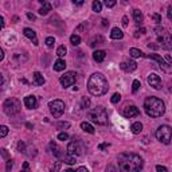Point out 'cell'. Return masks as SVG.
<instances>
[{"mask_svg":"<svg viewBox=\"0 0 172 172\" xmlns=\"http://www.w3.org/2000/svg\"><path fill=\"white\" fill-rule=\"evenodd\" d=\"M144 166L142 157L136 153H121L118 156L120 172H140Z\"/></svg>","mask_w":172,"mask_h":172,"instance_id":"6da1fadb","label":"cell"},{"mask_svg":"<svg viewBox=\"0 0 172 172\" xmlns=\"http://www.w3.org/2000/svg\"><path fill=\"white\" fill-rule=\"evenodd\" d=\"M108 89L109 86L105 75H102L101 73H94V74L90 75L89 81H87V90L93 96H104Z\"/></svg>","mask_w":172,"mask_h":172,"instance_id":"7a4b0ae2","label":"cell"},{"mask_svg":"<svg viewBox=\"0 0 172 172\" xmlns=\"http://www.w3.org/2000/svg\"><path fill=\"white\" fill-rule=\"evenodd\" d=\"M144 109H145V113L149 117H153V118L162 117L166 113V105L157 97H148L144 101Z\"/></svg>","mask_w":172,"mask_h":172,"instance_id":"3957f363","label":"cell"},{"mask_svg":"<svg viewBox=\"0 0 172 172\" xmlns=\"http://www.w3.org/2000/svg\"><path fill=\"white\" fill-rule=\"evenodd\" d=\"M87 118L97 125H106L108 124V112L104 106H97L87 112Z\"/></svg>","mask_w":172,"mask_h":172,"instance_id":"277c9868","label":"cell"},{"mask_svg":"<svg viewBox=\"0 0 172 172\" xmlns=\"http://www.w3.org/2000/svg\"><path fill=\"white\" fill-rule=\"evenodd\" d=\"M20 108H22V104L16 98H7L4 101V104H3V110L8 116L18 114L20 112Z\"/></svg>","mask_w":172,"mask_h":172,"instance_id":"5b68a950","label":"cell"},{"mask_svg":"<svg viewBox=\"0 0 172 172\" xmlns=\"http://www.w3.org/2000/svg\"><path fill=\"white\" fill-rule=\"evenodd\" d=\"M83 151H85V145H83V142L79 140V138H75V136H74L73 140L69 142V145H67V155L81 156V155H83Z\"/></svg>","mask_w":172,"mask_h":172,"instance_id":"8992f818","label":"cell"},{"mask_svg":"<svg viewBox=\"0 0 172 172\" xmlns=\"http://www.w3.org/2000/svg\"><path fill=\"white\" fill-rule=\"evenodd\" d=\"M156 138L159 140L162 144H170L172 140V129L168 125H162L157 128L156 130Z\"/></svg>","mask_w":172,"mask_h":172,"instance_id":"52a82bcc","label":"cell"},{"mask_svg":"<svg viewBox=\"0 0 172 172\" xmlns=\"http://www.w3.org/2000/svg\"><path fill=\"white\" fill-rule=\"evenodd\" d=\"M49 108H50L51 114L55 118H58V117H61L65 113V102L61 100H54L49 104Z\"/></svg>","mask_w":172,"mask_h":172,"instance_id":"ba28073f","label":"cell"},{"mask_svg":"<svg viewBox=\"0 0 172 172\" xmlns=\"http://www.w3.org/2000/svg\"><path fill=\"white\" fill-rule=\"evenodd\" d=\"M75 79H77V74L74 71H67V73H65L63 75L59 78V81H61V85L65 87H70L73 86L75 83Z\"/></svg>","mask_w":172,"mask_h":172,"instance_id":"9c48e42d","label":"cell"},{"mask_svg":"<svg viewBox=\"0 0 172 172\" xmlns=\"http://www.w3.org/2000/svg\"><path fill=\"white\" fill-rule=\"evenodd\" d=\"M159 46L164 50H172V35L168 32H164L159 36Z\"/></svg>","mask_w":172,"mask_h":172,"instance_id":"30bf717a","label":"cell"},{"mask_svg":"<svg viewBox=\"0 0 172 172\" xmlns=\"http://www.w3.org/2000/svg\"><path fill=\"white\" fill-rule=\"evenodd\" d=\"M122 114H124V117H126V118H132V117H137L140 114V110H138V108L134 106V105H126V106L122 109Z\"/></svg>","mask_w":172,"mask_h":172,"instance_id":"8fae6325","label":"cell"},{"mask_svg":"<svg viewBox=\"0 0 172 172\" xmlns=\"http://www.w3.org/2000/svg\"><path fill=\"white\" fill-rule=\"evenodd\" d=\"M148 83L156 90L162 89V79H160V77L155 74V73H151V74L148 75Z\"/></svg>","mask_w":172,"mask_h":172,"instance_id":"7c38bea8","label":"cell"},{"mask_svg":"<svg viewBox=\"0 0 172 172\" xmlns=\"http://www.w3.org/2000/svg\"><path fill=\"white\" fill-rule=\"evenodd\" d=\"M148 58H149V59H153V61H156L157 63L160 65V67H162L163 70H166V71L171 70V67H168V63H167V62L163 59L162 57L159 55V54H149V55H148Z\"/></svg>","mask_w":172,"mask_h":172,"instance_id":"4fadbf2b","label":"cell"},{"mask_svg":"<svg viewBox=\"0 0 172 172\" xmlns=\"http://www.w3.org/2000/svg\"><path fill=\"white\" fill-rule=\"evenodd\" d=\"M120 67H121L124 71H126V73H133L137 69V63L136 62H133V61H124V62H121Z\"/></svg>","mask_w":172,"mask_h":172,"instance_id":"5bb4252c","label":"cell"},{"mask_svg":"<svg viewBox=\"0 0 172 172\" xmlns=\"http://www.w3.org/2000/svg\"><path fill=\"white\" fill-rule=\"evenodd\" d=\"M24 105L28 109H35L38 106V100H36L35 96H27L24 97Z\"/></svg>","mask_w":172,"mask_h":172,"instance_id":"9a60e30c","label":"cell"},{"mask_svg":"<svg viewBox=\"0 0 172 172\" xmlns=\"http://www.w3.org/2000/svg\"><path fill=\"white\" fill-rule=\"evenodd\" d=\"M23 34H24V36H27L30 41H32V43H34L35 46H38V38H36V34L34 30H31V28H24Z\"/></svg>","mask_w":172,"mask_h":172,"instance_id":"2e32d148","label":"cell"},{"mask_svg":"<svg viewBox=\"0 0 172 172\" xmlns=\"http://www.w3.org/2000/svg\"><path fill=\"white\" fill-rule=\"evenodd\" d=\"M105 57H106V53L104 50H96L93 53V59L96 62H102L105 59Z\"/></svg>","mask_w":172,"mask_h":172,"instance_id":"e0dca14e","label":"cell"},{"mask_svg":"<svg viewBox=\"0 0 172 172\" xmlns=\"http://www.w3.org/2000/svg\"><path fill=\"white\" fill-rule=\"evenodd\" d=\"M104 42H105L104 36H101V35H96V36H94V38L89 42V46H90V47H96L97 45H102Z\"/></svg>","mask_w":172,"mask_h":172,"instance_id":"ac0fdd59","label":"cell"},{"mask_svg":"<svg viewBox=\"0 0 172 172\" xmlns=\"http://www.w3.org/2000/svg\"><path fill=\"white\" fill-rule=\"evenodd\" d=\"M45 78H43V75L41 74L39 71H35L34 73V83L35 85H38V86H42V85H45Z\"/></svg>","mask_w":172,"mask_h":172,"instance_id":"d6986e66","label":"cell"},{"mask_svg":"<svg viewBox=\"0 0 172 172\" xmlns=\"http://www.w3.org/2000/svg\"><path fill=\"white\" fill-rule=\"evenodd\" d=\"M122 36H124V32L120 30V28H112V32H110V38L112 39H122Z\"/></svg>","mask_w":172,"mask_h":172,"instance_id":"ffe728a7","label":"cell"},{"mask_svg":"<svg viewBox=\"0 0 172 172\" xmlns=\"http://www.w3.org/2000/svg\"><path fill=\"white\" fill-rule=\"evenodd\" d=\"M65 67H66V62L63 59H58L54 63V70L55 71H62V70H65Z\"/></svg>","mask_w":172,"mask_h":172,"instance_id":"44dd1931","label":"cell"},{"mask_svg":"<svg viewBox=\"0 0 172 172\" xmlns=\"http://www.w3.org/2000/svg\"><path fill=\"white\" fill-rule=\"evenodd\" d=\"M130 130H132V133H133V134H138V133H140V132L142 130V124H141V122H134V124H132Z\"/></svg>","mask_w":172,"mask_h":172,"instance_id":"7402d4cb","label":"cell"},{"mask_svg":"<svg viewBox=\"0 0 172 172\" xmlns=\"http://www.w3.org/2000/svg\"><path fill=\"white\" fill-rule=\"evenodd\" d=\"M133 19L137 24H141L142 23V14L140 10H133Z\"/></svg>","mask_w":172,"mask_h":172,"instance_id":"603a6c76","label":"cell"},{"mask_svg":"<svg viewBox=\"0 0 172 172\" xmlns=\"http://www.w3.org/2000/svg\"><path fill=\"white\" fill-rule=\"evenodd\" d=\"M81 129L83 132H86V133H90V134L94 133V128H93V125H90L89 122H82L81 124Z\"/></svg>","mask_w":172,"mask_h":172,"instance_id":"cb8c5ba5","label":"cell"},{"mask_svg":"<svg viewBox=\"0 0 172 172\" xmlns=\"http://www.w3.org/2000/svg\"><path fill=\"white\" fill-rule=\"evenodd\" d=\"M51 11V4L50 3H45V4H43L42 7H41V10H39V15H47V14H49Z\"/></svg>","mask_w":172,"mask_h":172,"instance_id":"d4e9b609","label":"cell"},{"mask_svg":"<svg viewBox=\"0 0 172 172\" xmlns=\"http://www.w3.org/2000/svg\"><path fill=\"white\" fill-rule=\"evenodd\" d=\"M129 55L132 58H141V57H144V53H142L141 50H138V49H130L129 50Z\"/></svg>","mask_w":172,"mask_h":172,"instance_id":"484cf974","label":"cell"},{"mask_svg":"<svg viewBox=\"0 0 172 172\" xmlns=\"http://www.w3.org/2000/svg\"><path fill=\"white\" fill-rule=\"evenodd\" d=\"M70 42H71L73 46H78L79 43H81V38H79V35L73 34V35L70 36Z\"/></svg>","mask_w":172,"mask_h":172,"instance_id":"4316f807","label":"cell"},{"mask_svg":"<svg viewBox=\"0 0 172 172\" xmlns=\"http://www.w3.org/2000/svg\"><path fill=\"white\" fill-rule=\"evenodd\" d=\"M63 162L66 163V164H75V156H71V155H65V157H63Z\"/></svg>","mask_w":172,"mask_h":172,"instance_id":"83f0119b","label":"cell"},{"mask_svg":"<svg viewBox=\"0 0 172 172\" xmlns=\"http://www.w3.org/2000/svg\"><path fill=\"white\" fill-rule=\"evenodd\" d=\"M93 11L94 12H101L102 11V3L98 2V0H96V2H93Z\"/></svg>","mask_w":172,"mask_h":172,"instance_id":"f1b7e54d","label":"cell"},{"mask_svg":"<svg viewBox=\"0 0 172 172\" xmlns=\"http://www.w3.org/2000/svg\"><path fill=\"white\" fill-rule=\"evenodd\" d=\"M66 53H67V49H66L65 46H59L58 47V50H57V55L59 57V59L62 57H65L66 55Z\"/></svg>","mask_w":172,"mask_h":172,"instance_id":"f546056e","label":"cell"},{"mask_svg":"<svg viewBox=\"0 0 172 172\" xmlns=\"http://www.w3.org/2000/svg\"><path fill=\"white\" fill-rule=\"evenodd\" d=\"M51 148H53V149H55V151H53V153H54V155H55L57 157H61L62 156V152H61V148H58L57 147V144H55V142H51Z\"/></svg>","mask_w":172,"mask_h":172,"instance_id":"4dcf8cb0","label":"cell"},{"mask_svg":"<svg viewBox=\"0 0 172 172\" xmlns=\"http://www.w3.org/2000/svg\"><path fill=\"white\" fill-rule=\"evenodd\" d=\"M140 86H141L140 81H138V79H134L133 83H132V91H133V93H137V90L140 89Z\"/></svg>","mask_w":172,"mask_h":172,"instance_id":"1f68e13d","label":"cell"},{"mask_svg":"<svg viewBox=\"0 0 172 172\" xmlns=\"http://www.w3.org/2000/svg\"><path fill=\"white\" fill-rule=\"evenodd\" d=\"M81 106L83 109H87L90 106V100L87 97H82V100H81Z\"/></svg>","mask_w":172,"mask_h":172,"instance_id":"d6a6232c","label":"cell"},{"mask_svg":"<svg viewBox=\"0 0 172 172\" xmlns=\"http://www.w3.org/2000/svg\"><path fill=\"white\" fill-rule=\"evenodd\" d=\"M120 100H121V94L120 93H114L112 96V98H110L112 104H117V102H120Z\"/></svg>","mask_w":172,"mask_h":172,"instance_id":"836d02e7","label":"cell"},{"mask_svg":"<svg viewBox=\"0 0 172 172\" xmlns=\"http://www.w3.org/2000/svg\"><path fill=\"white\" fill-rule=\"evenodd\" d=\"M152 20L155 22L156 24H160L162 23V15H159V14H152Z\"/></svg>","mask_w":172,"mask_h":172,"instance_id":"e575fe53","label":"cell"},{"mask_svg":"<svg viewBox=\"0 0 172 172\" xmlns=\"http://www.w3.org/2000/svg\"><path fill=\"white\" fill-rule=\"evenodd\" d=\"M7 133H8V128H7L6 125L0 126V137H6Z\"/></svg>","mask_w":172,"mask_h":172,"instance_id":"d590c367","label":"cell"},{"mask_svg":"<svg viewBox=\"0 0 172 172\" xmlns=\"http://www.w3.org/2000/svg\"><path fill=\"white\" fill-rule=\"evenodd\" d=\"M58 140H61V141H66V140H69V134L66 133V132H61V133L58 134Z\"/></svg>","mask_w":172,"mask_h":172,"instance_id":"8d00e7d4","label":"cell"},{"mask_svg":"<svg viewBox=\"0 0 172 172\" xmlns=\"http://www.w3.org/2000/svg\"><path fill=\"white\" fill-rule=\"evenodd\" d=\"M18 151L26 153V142L24 141H19V142H18Z\"/></svg>","mask_w":172,"mask_h":172,"instance_id":"74e56055","label":"cell"},{"mask_svg":"<svg viewBox=\"0 0 172 172\" xmlns=\"http://www.w3.org/2000/svg\"><path fill=\"white\" fill-rule=\"evenodd\" d=\"M67 128H70V122H63V121H62V122H59V124H58V129H67Z\"/></svg>","mask_w":172,"mask_h":172,"instance_id":"f35d334b","label":"cell"},{"mask_svg":"<svg viewBox=\"0 0 172 172\" xmlns=\"http://www.w3.org/2000/svg\"><path fill=\"white\" fill-rule=\"evenodd\" d=\"M54 43H55V39L53 38V36H49V38H46V45L49 47H53Z\"/></svg>","mask_w":172,"mask_h":172,"instance_id":"ab89813d","label":"cell"},{"mask_svg":"<svg viewBox=\"0 0 172 172\" xmlns=\"http://www.w3.org/2000/svg\"><path fill=\"white\" fill-rule=\"evenodd\" d=\"M116 0H106V2H105V6L108 7V8H112V7H114L116 6Z\"/></svg>","mask_w":172,"mask_h":172,"instance_id":"60d3db41","label":"cell"},{"mask_svg":"<svg viewBox=\"0 0 172 172\" xmlns=\"http://www.w3.org/2000/svg\"><path fill=\"white\" fill-rule=\"evenodd\" d=\"M155 32H156L157 36H160V35H163L164 32H166V30H164L163 27H156V28H155Z\"/></svg>","mask_w":172,"mask_h":172,"instance_id":"b9f144b4","label":"cell"},{"mask_svg":"<svg viewBox=\"0 0 172 172\" xmlns=\"http://www.w3.org/2000/svg\"><path fill=\"white\" fill-rule=\"evenodd\" d=\"M20 172H31V171H30V164H28L27 162L23 163V170H22Z\"/></svg>","mask_w":172,"mask_h":172,"instance_id":"7bdbcfd3","label":"cell"},{"mask_svg":"<svg viewBox=\"0 0 172 172\" xmlns=\"http://www.w3.org/2000/svg\"><path fill=\"white\" fill-rule=\"evenodd\" d=\"M59 168H61V162H57L55 166L51 168V172H58V171H59Z\"/></svg>","mask_w":172,"mask_h":172,"instance_id":"ee69618b","label":"cell"},{"mask_svg":"<svg viewBox=\"0 0 172 172\" xmlns=\"http://www.w3.org/2000/svg\"><path fill=\"white\" fill-rule=\"evenodd\" d=\"M11 170H12V162L10 160H7V167H6V172H11Z\"/></svg>","mask_w":172,"mask_h":172,"instance_id":"f6af8a7d","label":"cell"},{"mask_svg":"<svg viewBox=\"0 0 172 172\" xmlns=\"http://www.w3.org/2000/svg\"><path fill=\"white\" fill-rule=\"evenodd\" d=\"M2 156L4 157L6 160H10V159H11V157H10V155H8V152H7V149H4V148L2 149Z\"/></svg>","mask_w":172,"mask_h":172,"instance_id":"bcb514c9","label":"cell"},{"mask_svg":"<svg viewBox=\"0 0 172 172\" xmlns=\"http://www.w3.org/2000/svg\"><path fill=\"white\" fill-rule=\"evenodd\" d=\"M167 16H168L170 20H172V4L168 7V10H167Z\"/></svg>","mask_w":172,"mask_h":172,"instance_id":"7dc6e473","label":"cell"},{"mask_svg":"<svg viewBox=\"0 0 172 172\" xmlns=\"http://www.w3.org/2000/svg\"><path fill=\"white\" fill-rule=\"evenodd\" d=\"M156 171H157V172H168L167 168L163 167V166H156Z\"/></svg>","mask_w":172,"mask_h":172,"instance_id":"c3c4849f","label":"cell"},{"mask_svg":"<svg viewBox=\"0 0 172 172\" xmlns=\"http://www.w3.org/2000/svg\"><path fill=\"white\" fill-rule=\"evenodd\" d=\"M75 172H89V170H87L86 167H79L75 170Z\"/></svg>","mask_w":172,"mask_h":172,"instance_id":"681fc988","label":"cell"},{"mask_svg":"<svg viewBox=\"0 0 172 172\" xmlns=\"http://www.w3.org/2000/svg\"><path fill=\"white\" fill-rule=\"evenodd\" d=\"M108 147H109L108 142H104V144H100V145H98V149H100V151H102V149H105V148H108Z\"/></svg>","mask_w":172,"mask_h":172,"instance_id":"f907efd6","label":"cell"},{"mask_svg":"<svg viewBox=\"0 0 172 172\" xmlns=\"http://www.w3.org/2000/svg\"><path fill=\"white\" fill-rule=\"evenodd\" d=\"M106 172H116V168L113 166H108L106 167Z\"/></svg>","mask_w":172,"mask_h":172,"instance_id":"816d5d0a","label":"cell"},{"mask_svg":"<svg viewBox=\"0 0 172 172\" xmlns=\"http://www.w3.org/2000/svg\"><path fill=\"white\" fill-rule=\"evenodd\" d=\"M122 26H124V27H126V26H128V16L122 18Z\"/></svg>","mask_w":172,"mask_h":172,"instance_id":"f5cc1de1","label":"cell"},{"mask_svg":"<svg viewBox=\"0 0 172 172\" xmlns=\"http://www.w3.org/2000/svg\"><path fill=\"white\" fill-rule=\"evenodd\" d=\"M73 4H75V6H82V4H83V0H78V2L73 0Z\"/></svg>","mask_w":172,"mask_h":172,"instance_id":"db71d44e","label":"cell"},{"mask_svg":"<svg viewBox=\"0 0 172 172\" xmlns=\"http://www.w3.org/2000/svg\"><path fill=\"white\" fill-rule=\"evenodd\" d=\"M27 18H28L30 20H35V15H34V14H30V12H28V14H27Z\"/></svg>","mask_w":172,"mask_h":172,"instance_id":"11a10c76","label":"cell"},{"mask_svg":"<svg viewBox=\"0 0 172 172\" xmlns=\"http://www.w3.org/2000/svg\"><path fill=\"white\" fill-rule=\"evenodd\" d=\"M101 22H102V26H104V27H106V26H109V22H108L106 19H102Z\"/></svg>","mask_w":172,"mask_h":172,"instance_id":"9f6ffc18","label":"cell"},{"mask_svg":"<svg viewBox=\"0 0 172 172\" xmlns=\"http://www.w3.org/2000/svg\"><path fill=\"white\" fill-rule=\"evenodd\" d=\"M0 22H2V23H0V27H4V18H3V16H0Z\"/></svg>","mask_w":172,"mask_h":172,"instance_id":"6f0895ef","label":"cell"},{"mask_svg":"<svg viewBox=\"0 0 172 172\" xmlns=\"http://www.w3.org/2000/svg\"><path fill=\"white\" fill-rule=\"evenodd\" d=\"M3 59H4V51L0 50V61H3Z\"/></svg>","mask_w":172,"mask_h":172,"instance_id":"680465c9","label":"cell"},{"mask_svg":"<svg viewBox=\"0 0 172 172\" xmlns=\"http://www.w3.org/2000/svg\"><path fill=\"white\" fill-rule=\"evenodd\" d=\"M166 59H167L168 62H171V61H172V58H171L170 55H167V57H166Z\"/></svg>","mask_w":172,"mask_h":172,"instance_id":"91938a15","label":"cell"},{"mask_svg":"<svg viewBox=\"0 0 172 172\" xmlns=\"http://www.w3.org/2000/svg\"><path fill=\"white\" fill-rule=\"evenodd\" d=\"M66 172H75V171H73V170H67V171H66Z\"/></svg>","mask_w":172,"mask_h":172,"instance_id":"94428289","label":"cell"}]
</instances>
